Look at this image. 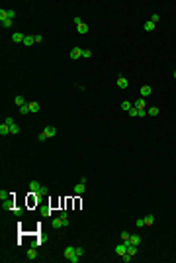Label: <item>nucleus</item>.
Wrapping results in <instances>:
<instances>
[{"mask_svg":"<svg viewBox=\"0 0 176 263\" xmlns=\"http://www.w3.org/2000/svg\"><path fill=\"white\" fill-rule=\"evenodd\" d=\"M24 39H26V35L20 33V32H16L14 35H12V41H14V43H24Z\"/></svg>","mask_w":176,"mask_h":263,"instance_id":"8","label":"nucleus"},{"mask_svg":"<svg viewBox=\"0 0 176 263\" xmlns=\"http://www.w3.org/2000/svg\"><path fill=\"white\" fill-rule=\"evenodd\" d=\"M135 226H137V228H145V220L143 218H137V220H135Z\"/></svg>","mask_w":176,"mask_h":263,"instance_id":"26","label":"nucleus"},{"mask_svg":"<svg viewBox=\"0 0 176 263\" xmlns=\"http://www.w3.org/2000/svg\"><path fill=\"white\" fill-rule=\"evenodd\" d=\"M55 134H57L55 126H45V130L37 136V140H39V142H45V140H49V138H55Z\"/></svg>","mask_w":176,"mask_h":263,"instance_id":"2","label":"nucleus"},{"mask_svg":"<svg viewBox=\"0 0 176 263\" xmlns=\"http://www.w3.org/2000/svg\"><path fill=\"white\" fill-rule=\"evenodd\" d=\"M59 216H61V220H63V224H65V226H69V214H67V210H61V214H59Z\"/></svg>","mask_w":176,"mask_h":263,"instance_id":"22","label":"nucleus"},{"mask_svg":"<svg viewBox=\"0 0 176 263\" xmlns=\"http://www.w3.org/2000/svg\"><path fill=\"white\" fill-rule=\"evenodd\" d=\"M12 24H14V20H10V18H8V20H4V22H2V26H4V28H10Z\"/></svg>","mask_w":176,"mask_h":263,"instance_id":"33","label":"nucleus"},{"mask_svg":"<svg viewBox=\"0 0 176 263\" xmlns=\"http://www.w3.org/2000/svg\"><path fill=\"white\" fill-rule=\"evenodd\" d=\"M137 110H145V98H139V100H135V104H133Z\"/></svg>","mask_w":176,"mask_h":263,"instance_id":"19","label":"nucleus"},{"mask_svg":"<svg viewBox=\"0 0 176 263\" xmlns=\"http://www.w3.org/2000/svg\"><path fill=\"white\" fill-rule=\"evenodd\" d=\"M121 240L125 243H129V232H121Z\"/></svg>","mask_w":176,"mask_h":263,"instance_id":"29","label":"nucleus"},{"mask_svg":"<svg viewBox=\"0 0 176 263\" xmlns=\"http://www.w3.org/2000/svg\"><path fill=\"white\" fill-rule=\"evenodd\" d=\"M139 92H141V98H147V96H151V92H153V88L149 87V85H143Z\"/></svg>","mask_w":176,"mask_h":263,"instance_id":"6","label":"nucleus"},{"mask_svg":"<svg viewBox=\"0 0 176 263\" xmlns=\"http://www.w3.org/2000/svg\"><path fill=\"white\" fill-rule=\"evenodd\" d=\"M35 257H37V247L32 245V247L28 249V259H35Z\"/></svg>","mask_w":176,"mask_h":263,"instance_id":"11","label":"nucleus"},{"mask_svg":"<svg viewBox=\"0 0 176 263\" xmlns=\"http://www.w3.org/2000/svg\"><path fill=\"white\" fill-rule=\"evenodd\" d=\"M131 108H133V104L129 102V100H123V102H121V110H125V112H129Z\"/></svg>","mask_w":176,"mask_h":263,"instance_id":"20","label":"nucleus"},{"mask_svg":"<svg viewBox=\"0 0 176 263\" xmlns=\"http://www.w3.org/2000/svg\"><path fill=\"white\" fill-rule=\"evenodd\" d=\"M77 32L80 33V35H84V33H88V26H86L84 22H82V24H78V26H77Z\"/></svg>","mask_w":176,"mask_h":263,"instance_id":"12","label":"nucleus"},{"mask_svg":"<svg viewBox=\"0 0 176 263\" xmlns=\"http://www.w3.org/2000/svg\"><path fill=\"white\" fill-rule=\"evenodd\" d=\"M153 30H155V24H153V22H147V24H145V32H153Z\"/></svg>","mask_w":176,"mask_h":263,"instance_id":"25","label":"nucleus"},{"mask_svg":"<svg viewBox=\"0 0 176 263\" xmlns=\"http://www.w3.org/2000/svg\"><path fill=\"white\" fill-rule=\"evenodd\" d=\"M4 124H8V126H14V124H16V122H14V118H12V116H8V118H6V120H4Z\"/></svg>","mask_w":176,"mask_h":263,"instance_id":"34","label":"nucleus"},{"mask_svg":"<svg viewBox=\"0 0 176 263\" xmlns=\"http://www.w3.org/2000/svg\"><path fill=\"white\" fill-rule=\"evenodd\" d=\"M28 104H30V112H33V114H37V112H39V108H41V106H39V102H35V100L28 102Z\"/></svg>","mask_w":176,"mask_h":263,"instance_id":"10","label":"nucleus"},{"mask_svg":"<svg viewBox=\"0 0 176 263\" xmlns=\"http://www.w3.org/2000/svg\"><path fill=\"white\" fill-rule=\"evenodd\" d=\"M2 206H4V210H14V198L8 197L6 200H2Z\"/></svg>","mask_w":176,"mask_h":263,"instance_id":"7","label":"nucleus"},{"mask_svg":"<svg viewBox=\"0 0 176 263\" xmlns=\"http://www.w3.org/2000/svg\"><path fill=\"white\" fill-rule=\"evenodd\" d=\"M174 79H176V71H174Z\"/></svg>","mask_w":176,"mask_h":263,"instance_id":"39","label":"nucleus"},{"mask_svg":"<svg viewBox=\"0 0 176 263\" xmlns=\"http://www.w3.org/2000/svg\"><path fill=\"white\" fill-rule=\"evenodd\" d=\"M145 226H153V224H155V216H153V214H149V216H145Z\"/></svg>","mask_w":176,"mask_h":263,"instance_id":"21","label":"nucleus"},{"mask_svg":"<svg viewBox=\"0 0 176 263\" xmlns=\"http://www.w3.org/2000/svg\"><path fill=\"white\" fill-rule=\"evenodd\" d=\"M8 18L14 20V18H16V10H8Z\"/></svg>","mask_w":176,"mask_h":263,"instance_id":"37","label":"nucleus"},{"mask_svg":"<svg viewBox=\"0 0 176 263\" xmlns=\"http://www.w3.org/2000/svg\"><path fill=\"white\" fill-rule=\"evenodd\" d=\"M10 134H20V126H18V124L10 126Z\"/></svg>","mask_w":176,"mask_h":263,"instance_id":"28","label":"nucleus"},{"mask_svg":"<svg viewBox=\"0 0 176 263\" xmlns=\"http://www.w3.org/2000/svg\"><path fill=\"white\" fill-rule=\"evenodd\" d=\"M39 190H41V185H39L37 181H30V193H33V195H39Z\"/></svg>","mask_w":176,"mask_h":263,"instance_id":"4","label":"nucleus"},{"mask_svg":"<svg viewBox=\"0 0 176 263\" xmlns=\"http://www.w3.org/2000/svg\"><path fill=\"white\" fill-rule=\"evenodd\" d=\"M78 57H82V49L80 47H73L71 49V59H78Z\"/></svg>","mask_w":176,"mask_h":263,"instance_id":"9","label":"nucleus"},{"mask_svg":"<svg viewBox=\"0 0 176 263\" xmlns=\"http://www.w3.org/2000/svg\"><path fill=\"white\" fill-rule=\"evenodd\" d=\"M35 43V35H26V39H24V45L26 47H30V45Z\"/></svg>","mask_w":176,"mask_h":263,"instance_id":"13","label":"nucleus"},{"mask_svg":"<svg viewBox=\"0 0 176 263\" xmlns=\"http://www.w3.org/2000/svg\"><path fill=\"white\" fill-rule=\"evenodd\" d=\"M118 87H120V88H127V87H129L127 79H125V77H120V79H118Z\"/></svg>","mask_w":176,"mask_h":263,"instance_id":"16","label":"nucleus"},{"mask_svg":"<svg viewBox=\"0 0 176 263\" xmlns=\"http://www.w3.org/2000/svg\"><path fill=\"white\" fill-rule=\"evenodd\" d=\"M129 243H133V245H139V243H141V238H139L137 234H133V236H129Z\"/></svg>","mask_w":176,"mask_h":263,"instance_id":"18","label":"nucleus"},{"mask_svg":"<svg viewBox=\"0 0 176 263\" xmlns=\"http://www.w3.org/2000/svg\"><path fill=\"white\" fill-rule=\"evenodd\" d=\"M8 197H10V193H6V190L2 188V190H0V200H6Z\"/></svg>","mask_w":176,"mask_h":263,"instance_id":"30","label":"nucleus"},{"mask_svg":"<svg viewBox=\"0 0 176 263\" xmlns=\"http://www.w3.org/2000/svg\"><path fill=\"white\" fill-rule=\"evenodd\" d=\"M20 112H22V114H30V104H24V106H20Z\"/></svg>","mask_w":176,"mask_h":263,"instance_id":"27","label":"nucleus"},{"mask_svg":"<svg viewBox=\"0 0 176 263\" xmlns=\"http://www.w3.org/2000/svg\"><path fill=\"white\" fill-rule=\"evenodd\" d=\"M63 255H65L67 261H71V263H78V261H80V257L77 255V251H75V247H73V245H67Z\"/></svg>","mask_w":176,"mask_h":263,"instance_id":"1","label":"nucleus"},{"mask_svg":"<svg viewBox=\"0 0 176 263\" xmlns=\"http://www.w3.org/2000/svg\"><path fill=\"white\" fill-rule=\"evenodd\" d=\"M86 193V183H78V185H75V195H84Z\"/></svg>","mask_w":176,"mask_h":263,"instance_id":"5","label":"nucleus"},{"mask_svg":"<svg viewBox=\"0 0 176 263\" xmlns=\"http://www.w3.org/2000/svg\"><path fill=\"white\" fill-rule=\"evenodd\" d=\"M116 253H118V255H125V253H127V243H125V241H121V243H118V245H116Z\"/></svg>","mask_w":176,"mask_h":263,"instance_id":"3","label":"nucleus"},{"mask_svg":"<svg viewBox=\"0 0 176 263\" xmlns=\"http://www.w3.org/2000/svg\"><path fill=\"white\" fill-rule=\"evenodd\" d=\"M147 114H149V116H157V114H159V108H157V106H151V108L147 110Z\"/></svg>","mask_w":176,"mask_h":263,"instance_id":"23","label":"nucleus"},{"mask_svg":"<svg viewBox=\"0 0 176 263\" xmlns=\"http://www.w3.org/2000/svg\"><path fill=\"white\" fill-rule=\"evenodd\" d=\"M14 104H16L18 108H20V106H24V104H28V102H26V98H24V96H20V94H18V96L14 98Z\"/></svg>","mask_w":176,"mask_h":263,"instance_id":"14","label":"nucleus"},{"mask_svg":"<svg viewBox=\"0 0 176 263\" xmlns=\"http://www.w3.org/2000/svg\"><path fill=\"white\" fill-rule=\"evenodd\" d=\"M151 22H153V24L159 22V14H153V16H151Z\"/></svg>","mask_w":176,"mask_h":263,"instance_id":"38","label":"nucleus"},{"mask_svg":"<svg viewBox=\"0 0 176 263\" xmlns=\"http://www.w3.org/2000/svg\"><path fill=\"white\" fill-rule=\"evenodd\" d=\"M82 57H84V59L92 57V51H90V49H82Z\"/></svg>","mask_w":176,"mask_h":263,"instance_id":"31","label":"nucleus"},{"mask_svg":"<svg viewBox=\"0 0 176 263\" xmlns=\"http://www.w3.org/2000/svg\"><path fill=\"white\" fill-rule=\"evenodd\" d=\"M10 134V126L8 124H0V136H8Z\"/></svg>","mask_w":176,"mask_h":263,"instance_id":"15","label":"nucleus"},{"mask_svg":"<svg viewBox=\"0 0 176 263\" xmlns=\"http://www.w3.org/2000/svg\"><path fill=\"white\" fill-rule=\"evenodd\" d=\"M4 20H8V10H0V22H4Z\"/></svg>","mask_w":176,"mask_h":263,"instance_id":"24","label":"nucleus"},{"mask_svg":"<svg viewBox=\"0 0 176 263\" xmlns=\"http://www.w3.org/2000/svg\"><path fill=\"white\" fill-rule=\"evenodd\" d=\"M47 193H49V190H47V186H41V190H39V195H37V197H43V195H47Z\"/></svg>","mask_w":176,"mask_h":263,"instance_id":"36","label":"nucleus"},{"mask_svg":"<svg viewBox=\"0 0 176 263\" xmlns=\"http://www.w3.org/2000/svg\"><path fill=\"white\" fill-rule=\"evenodd\" d=\"M51 226H53V228H63L65 224H63V220H61V216H59V218H53V222H51Z\"/></svg>","mask_w":176,"mask_h":263,"instance_id":"17","label":"nucleus"},{"mask_svg":"<svg viewBox=\"0 0 176 263\" xmlns=\"http://www.w3.org/2000/svg\"><path fill=\"white\" fill-rule=\"evenodd\" d=\"M129 116H137V118H139V110H137L135 106H133V108L129 110Z\"/></svg>","mask_w":176,"mask_h":263,"instance_id":"32","label":"nucleus"},{"mask_svg":"<svg viewBox=\"0 0 176 263\" xmlns=\"http://www.w3.org/2000/svg\"><path fill=\"white\" fill-rule=\"evenodd\" d=\"M75 251H77L78 257H82V255H84V249H82V247H75Z\"/></svg>","mask_w":176,"mask_h":263,"instance_id":"35","label":"nucleus"}]
</instances>
